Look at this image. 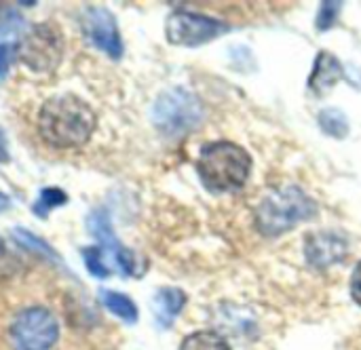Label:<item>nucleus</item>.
Returning a JSON list of instances; mask_svg holds the SVG:
<instances>
[{
    "label": "nucleus",
    "mask_w": 361,
    "mask_h": 350,
    "mask_svg": "<svg viewBox=\"0 0 361 350\" xmlns=\"http://www.w3.org/2000/svg\"><path fill=\"white\" fill-rule=\"evenodd\" d=\"M95 125L93 108L72 93L47 99L38 112V133L53 148H78L87 144Z\"/></svg>",
    "instance_id": "nucleus-1"
},
{
    "label": "nucleus",
    "mask_w": 361,
    "mask_h": 350,
    "mask_svg": "<svg viewBox=\"0 0 361 350\" xmlns=\"http://www.w3.org/2000/svg\"><path fill=\"white\" fill-rule=\"evenodd\" d=\"M252 171V156L247 150L233 142H214L205 144L199 152L197 173L203 186L214 192H233L243 188Z\"/></svg>",
    "instance_id": "nucleus-2"
},
{
    "label": "nucleus",
    "mask_w": 361,
    "mask_h": 350,
    "mask_svg": "<svg viewBox=\"0 0 361 350\" xmlns=\"http://www.w3.org/2000/svg\"><path fill=\"white\" fill-rule=\"evenodd\" d=\"M315 215L317 203L302 188L286 186L260 203L256 222L264 237H281L294 226L313 220Z\"/></svg>",
    "instance_id": "nucleus-3"
},
{
    "label": "nucleus",
    "mask_w": 361,
    "mask_h": 350,
    "mask_svg": "<svg viewBox=\"0 0 361 350\" xmlns=\"http://www.w3.org/2000/svg\"><path fill=\"white\" fill-rule=\"evenodd\" d=\"M203 114L197 95L180 87L159 95L152 106V123L167 137H180L195 131L201 125Z\"/></svg>",
    "instance_id": "nucleus-4"
},
{
    "label": "nucleus",
    "mask_w": 361,
    "mask_h": 350,
    "mask_svg": "<svg viewBox=\"0 0 361 350\" xmlns=\"http://www.w3.org/2000/svg\"><path fill=\"white\" fill-rule=\"evenodd\" d=\"M19 59L38 74L53 72L63 57V36L57 25L53 23H38L34 25L21 40Z\"/></svg>",
    "instance_id": "nucleus-5"
},
{
    "label": "nucleus",
    "mask_w": 361,
    "mask_h": 350,
    "mask_svg": "<svg viewBox=\"0 0 361 350\" xmlns=\"http://www.w3.org/2000/svg\"><path fill=\"white\" fill-rule=\"evenodd\" d=\"M57 338V319L42 306L21 311L11 325V340L15 350H51Z\"/></svg>",
    "instance_id": "nucleus-6"
},
{
    "label": "nucleus",
    "mask_w": 361,
    "mask_h": 350,
    "mask_svg": "<svg viewBox=\"0 0 361 350\" xmlns=\"http://www.w3.org/2000/svg\"><path fill=\"white\" fill-rule=\"evenodd\" d=\"M228 30L226 21L192 11H173L165 21V36L176 46H201Z\"/></svg>",
    "instance_id": "nucleus-7"
},
{
    "label": "nucleus",
    "mask_w": 361,
    "mask_h": 350,
    "mask_svg": "<svg viewBox=\"0 0 361 350\" xmlns=\"http://www.w3.org/2000/svg\"><path fill=\"white\" fill-rule=\"evenodd\" d=\"M82 32L87 40L104 51L110 59L123 57V40L114 15L104 6H85L82 8Z\"/></svg>",
    "instance_id": "nucleus-8"
},
{
    "label": "nucleus",
    "mask_w": 361,
    "mask_h": 350,
    "mask_svg": "<svg viewBox=\"0 0 361 350\" xmlns=\"http://www.w3.org/2000/svg\"><path fill=\"white\" fill-rule=\"evenodd\" d=\"M87 228L99 241V247L110 254V258L114 260L121 275H125V277H137L140 275L137 260H135L133 251L123 247L121 241L114 237V230H112V224H110V218L106 211H93L87 218Z\"/></svg>",
    "instance_id": "nucleus-9"
},
{
    "label": "nucleus",
    "mask_w": 361,
    "mask_h": 350,
    "mask_svg": "<svg viewBox=\"0 0 361 350\" xmlns=\"http://www.w3.org/2000/svg\"><path fill=\"white\" fill-rule=\"evenodd\" d=\"M347 251H349L347 239L334 230L311 235L307 239V247H305L307 260L315 268H326V266L338 264L341 260L347 258Z\"/></svg>",
    "instance_id": "nucleus-10"
},
{
    "label": "nucleus",
    "mask_w": 361,
    "mask_h": 350,
    "mask_svg": "<svg viewBox=\"0 0 361 350\" xmlns=\"http://www.w3.org/2000/svg\"><path fill=\"white\" fill-rule=\"evenodd\" d=\"M338 80H349L347 78V70L345 65L328 51H322L315 59L313 72L309 76V89L315 93V97H324L328 91H332V87ZM351 82V80H349Z\"/></svg>",
    "instance_id": "nucleus-11"
},
{
    "label": "nucleus",
    "mask_w": 361,
    "mask_h": 350,
    "mask_svg": "<svg viewBox=\"0 0 361 350\" xmlns=\"http://www.w3.org/2000/svg\"><path fill=\"white\" fill-rule=\"evenodd\" d=\"M184 304H186V294L182 289H178V287H163V289H159L157 296H154V302H152L157 323L163 330L171 327L176 317L182 313Z\"/></svg>",
    "instance_id": "nucleus-12"
},
{
    "label": "nucleus",
    "mask_w": 361,
    "mask_h": 350,
    "mask_svg": "<svg viewBox=\"0 0 361 350\" xmlns=\"http://www.w3.org/2000/svg\"><path fill=\"white\" fill-rule=\"evenodd\" d=\"M99 298L104 302V306L118 319H123L125 323H135L137 321V306L133 304V300L125 294L118 292H110V289H102Z\"/></svg>",
    "instance_id": "nucleus-13"
},
{
    "label": "nucleus",
    "mask_w": 361,
    "mask_h": 350,
    "mask_svg": "<svg viewBox=\"0 0 361 350\" xmlns=\"http://www.w3.org/2000/svg\"><path fill=\"white\" fill-rule=\"evenodd\" d=\"M317 120H319L322 131H324L326 135H330V137L345 139V137L349 135V120H347V116H345L341 110H336V108H326V110H322L319 116H317Z\"/></svg>",
    "instance_id": "nucleus-14"
},
{
    "label": "nucleus",
    "mask_w": 361,
    "mask_h": 350,
    "mask_svg": "<svg viewBox=\"0 0 361 350\" xmlns=\"http://www.w3.org/2000/svg\"><path fill=\"white\" fill-rule=\"evenodd\" d=\"M180 350H231L228 342L216 332H195L184 338Z\"/></svg>",
    "instance_id": "nucleus-15"
},
{
    "label": "nucleus",
    "mask_w": 361,
    "mask_h": 350,
    "mask_svg": "<svg viewBox=\"0 0 361 350\" xmlns=\"http://www.w3.org/2000/svg\"><path fill=\"white\" fill-rule=\"evenodd\" d=\"M68 203V194L59 188H42L36 203L32 205V213L40 220H44L53 209L61 207Z\"/></svg>",
    "instance_id": "nucleus-16"
},
{
    "label": "nucleus",
    "mask_w": 361,
    "mask_h": 350,
    "mask_svg": "<svg viewBox=\"0 0 361 350\" xmlns=\"http://www.w3.org/2000/svg\"><path fill=\"white\" fill-rule=\"evenodd\" d=\"M13 237H15V241H17L21 247H25V249H30V251H34V254H40V256H44V258H51V260H59V256L53 251V247H51L49 243H44V241L38 239L36 235L27 232L25 228H13Z\"/></svg>",
    "instance_id": "nucleus-17"
},
{
    "label": "nucleus",
    "mask_w": 361,
    "mask_h": 350,
    "mask_svg": "<svg viewBox=\"0 0 361 350\" xmlns=\"http://www.w3.org/2000/svg\"><path fill=\"white\" fill-rule=\"evenodd\" d=\"M106 251L97 245V247H85L82 249V260L87 270L95 277V279H108L110 277V268L106 264Z\"/></svg>",
    "instance_id": "nucleus-18"
},
{
    "label": "nucleus",
    "mask_w": 361,
    "mask_h": 350,
    "mask_svg": "<svg viewBox=\"0 0 361 350\" xmlns=\"http://www.w3.org/2000/svg\"><path fill=\"white\" fill-rule=\"evenodd\" d=\"M341 8H343V2H324L322 4V11L317 15V30L319 32H326L334 25L336 17L341 15Z\"/></svg>",
    "instance_id": "nucleus-19"
},
{
    "label": "nucleus",
    "mask_w": 361,
    "mask_h": 350,
    "mask_svg": "<svg viewBox=\"0 0 361 350\" xmlns=\"http://www.w3.org/2000/svg\"><path fill=\"white\" fill-rule=\"evenodd\" d=\"M21 23H23V19L17 15V11H11L4 4H0V36L17 30V25H21Z\"/></svg>",
    "instance_id": "nucleus-20"
},
{
    "label": "nucleus",
    "mask_w": 361,
    "mask_h": 350,
    "mask_svg": "<svg viewBox=\"0 0 361 350\" xmlns=\"http://www.w3.org/2000/svg\"><path fill=\"white\" fill-rule=\"evenodd\" d=\"M17 55V49L8 42H0V80L6 78L11 65H13V59Z\"/></svg>",
    "instance_id": "nucleus-21"
},
{
    "label": "nucleus",
    "mask_w": 361,
    "mask_h": 350,
    "mask_svg": "<svg viewBox=\"0 0 361 350\" xmlns=\"http://www.w3.org/2000/svg\"><path fill=\"white\" fill-rule=\"evenodd\" d=\"M351 298L361 306V262L351 275Z\"/></svg>",
    "instance_id": "nucleus-22"
},
{
    "label": "nucleus",
    "mask_w": 361,
    "mask_h": 350,
    "mask_svg": "<svg viewBox=\"0 0 361 350\" xmlns=\"http://www.w3.org/2000/svg\"><path fill=\"white\" fill-rule=\"evenodd\" d=\"M11 154H8V144H6V135L0 127V163H8Z\"/></svg>",
    "instance_id": "nucleus-23"
},
{
    "label": "nucleus",
    "mask_w": 361,
    "mask_h": 350,
    "mask_svg": "<svg viewBox=\"0 0 361 350\" xmlns=\"http://www.w3.org/2000/svg\"><path fill=\"white\" fill-rule=\"evenodd\" d=\"M8 207V196L4 192H0V211H4Z\"/></svg>",
    "instance_id": "nucleus-24"
},
{
    "label": "nucleus",
    "mask_w": 361,
    "mask_h": 350,
    "mask_svg": "<svg viewBox=\"0 0 361 350\" xmlns=\"http://www.w3.org/2000/svg\"><path fill=\"white\" fill-rule=\"evenodd\" d=\"M0 247H2V239H0Z\"/></svg>",
    "instance_id": "nucleus-25"
}]
</instances>
